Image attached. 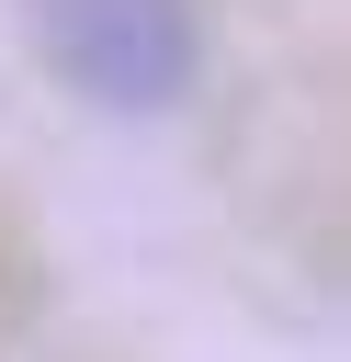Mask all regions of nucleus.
<instances>
[{
	"mask_svg": "<svg viewBox=\"0 0 351 362\" xmlns=\"http://www.w3.org/2000/svg\"><path fill=\"white\" fill-rule=\"evenodd\" d=\"M23 45L91 113H170L204 79V11L192 0H23Z\"/></svg>",
	"mask_w": 351,
	"mask_h": 362,
	"instance_id": "f257e3e1",
	"label": "nucleus"
}]
</instances>
